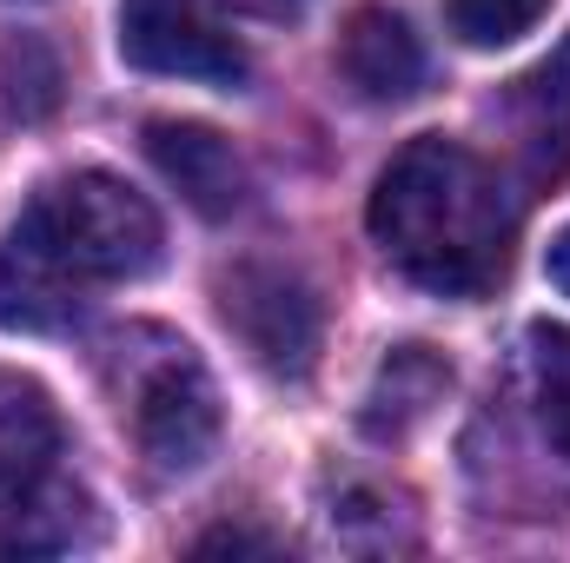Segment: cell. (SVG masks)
<instances>
[{
    "label": "cell",
    "instance_id": "obj_10",
    "mask_svg": "<svg viewBox=\"0 0 570 563\" xmlns=\"http://www.w3.org/2000/svg\"><path fill=\"white\" fill-rule=\"evenodd\" d=\"M451 392V365L431 352V345H399L385 365H379V378H372V392H365V431L372 437H405L412 424L431 418V405Z\"/></svg>",
    "mask_w": 570,
    "mask_h": 563
},
{
    "label": "cell",
    "instance_id": "obj_9",
    "mask_svg": "<svg viewBox=\"0 0 570 563\" xmlns=\"http://www.w3.org/2000/svg\"><path fill=\"white\" fill-rule=\"evenodd\" d=\"M511 120H518V152H524V172L544 186L570 166V40L518 80L511 93Z\"/></svg>",
    "mask_w": 570,
    "mask_h": 563
},
{
    "label": "cell",
    "instance_id": "obj_3",
    "mask_svg": "<svg viewBox=\"0 0 570 563\" xmlns=\"http://www.w3.org/2000/svg\"><path fill=\"white\" fill-rule=\"evenodd\" d=\"M94 537V504L60 477V418L40 385L0 378V557L80 551Z\"/></svg>",
    "mask_w": 570,
    "mask_h": 563
},
{
    "label": "cell",
    "instance_id": "obj_11",
    "mask_svg": "<svg viewBox=\"0 0 570 563\" xmlns=\"http://www.w3.org/2000/svg\"><path fill=\"white\" fill-rule=\"evenodd\" d=\"M531 378H538V424L570 457V325H538L531 332Z\"/></svg>",
    "mask_w": 570,
    "mask_h": 563
},
{
    "label": "cell",
    "instance_id": "obj_16",
    "mask_svg": "<svg viewBox=\"0 0 570 563\" xmlns=\"http://www.w3.org/2000/svg\"><path fill=\"white\" fill-rule=\"evenodd\" d=\"M544 273H551V285H558V292L570 298V226L558 233V239H551V253H544Z\"/></svg>",
    "mask_w": 570,
    "mask_h": 563
},
{
    "label": "cell",
    "instance_id": "obj_6",
    "mask_svg": "<svg viewBox=\"0 0 570 563\" xmlns=\"http://www.w3.org/2000/svg\"><path fill=\"white\" fill-rule=\"evenodd\" d=\"M120 60L166 80H206L226 93L253 73L246 47L199 0H120Z\"/></svg>",
    "mask_w": 570,
    "mask_h": 563
},
{
    "label": "cell",
    "instance_id": "obj_1",
    "mask_svg": "<svg viewBox=\"0 0 570 563\" xmlns=\"http://www.w3.org/2000/svg\"><path fill=\"white\" fill-rule=\"evenodd\" d=\"M365 226L412 285L438 298H484L511 273L518 206L471 146L425 134L399 146L392 166L379 172Z\"/></svg>",
    "mask_w": 570,
    "mask_h": 563
},
{
    "label": "cell",
    "instance_id": "obj_12",
    "mask_svg": "<svg viewBox=\"0 0 570 563\" xmlns=\"http://www.w3.org/2000/svg\"><path fill=\"white\" fill-rule=\"evenodd\" d=\"M0 100L13 120H47L60 107V60L40 40H13L0 53Z\"/></svg>",
    "mask_w": 570,
    "mask_h": 563
},
{
    "label": "cell",
    "instance_id": "obj_5",
    "mask_svg": "<svg viewBox=\"0 0 570 563\" xmlns=\"http://www.w3.org/2000/svg\"><path fill=\"white\" fill-rule=\"evenodd\" d=\"M219 318L253 352V365L273 372V378H305L318 365L325 312H318V292L292 266L239 259L233 273H219Z\"/></svg>",
    "mask_w": 570,
    "mask_h": 563
},
{
    "label": "cell",
    "instance_id": "obj_8",
    "mask_svg": "<svg viewBox=\"0 0 570 563\" xmlns=\"http://www.w3.org/2000/svg\"><path fill=\"white\" fill-rule=\"evenodd\" d=\"M338 73L358 100L372 107H399L425 87V47L405 27V13L392 7H358L338 33Z\"/></svg>",
    "mask_w": 570,
    "mask_h": 563
},
{
    "label": "cell",
    "instance_id": "obj_4",
    "mask_svg": "<svg viewBox=\"0 0 570 563\" xmlns=\"http://www.w3.org/2000/svg\"><path fill=\"white\" fill-rule=\"evenodd\" d=\"M153 352H127L120 338V418L134 424V444L146 451L153 471L186 477L213 457L219 444V392L206 378V365L193 358V345H173L159 332H146Z\"/></svg>",
    "mask_w": 570,
    "mask_h": 563
},
{
    "label": "cell",
    "instance_id": "obj_14",
    "mask_svg": "<svg viewBox=\"0 0 570 563\" xmlns=\"http://www.w3.org/2000/svg\"><path fill=\"white\" fill-rule=\"evenodd\" d=\"M219 7H233V13H253V20H298L312 0H219Z\"/></svg>",
    "mask_w": 570,
    "mask_h": 563
},
{
    "label": "cell",
    "instance_id": "obj_2",
    "mask_svg": "<svg viewBox=\"0 0 570 563\" xmlns=\"http://www.w3.org/2000/svg\"><path fill=\"white\" fill-rule=\"evenodd\" d=\"M7 266L27 285H120L159 266V213L114 172L47 179L7 233Z\"/></svg>",
    "mask_w": 570,
    "mask_h": 563
},
{
    "label": "cell",
    "instance_id": "obj_15",
    "mask_svg": "<svg viewBox=\"0 0 570 563\" xmlns=\"http://www.w3.org/2000/svg\"><path fill=\"white\" fill-rule=\"evenodd\" d=\"M199 551L213 557V551H279V544H273V537H253V531H206Z\"/></svg>",
    "mask_w": 570,
    "mask_h": 563
},
{
    "label": "cell",
    "instance_id": "obj_13",
    "mask_svg": "<svg viewBox=\"0 0 570 563\" xmlns=\"http://www.w3.org/2000/svg\"><path fill=\"white\" fill-rule=\"evenodd\" d=\"M551 0H444V20L464 47H511L544 20Z\"/></svg>",
    "mask_w": 570,
    "mask_h": 563
},
{
    "label": "cell",
    "instance_id": "obj_7",
    "mask_svg": "<svg viewBox=\"0 0 570 563\" xmlns=\"http://www.w3.org/2000/svg\"><path fill=\"white\" fill-rule=\"evenodd\" d=\"M146 159L166 172V186H179V199L199 219H233L253 192L233 140L199 120H146Z\"/></svg>",
    "mask_w": 570,
    "mask_h": 563
}]
</instances>
